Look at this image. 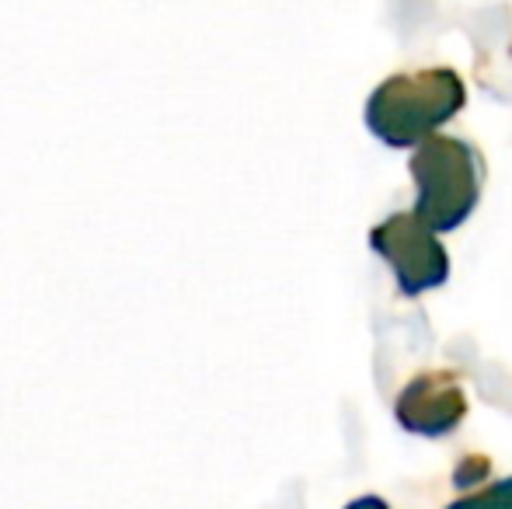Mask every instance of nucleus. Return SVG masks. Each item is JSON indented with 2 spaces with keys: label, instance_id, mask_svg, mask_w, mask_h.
Instances as JSON below:
<instances>
[{
  "label": "nucleus",
  "instance_id": "f257e3e1",
  "mask_svg": "<svg viewBox=\"0 0 512 509\" xmlns=\"http://www.w3.org/2000/svg\"><path fill=\"white\" fill-rule=\"evenodd\" d=\"M453 509H512V482L499 485V489H492V492H485V496L467 499V503H460Z\"/></svg>",
  "mask_w": 512,
  "mask_h": 509
},
{
  "label": "nucleus",
  "instance_id": "f03ea898",
  "mask_svg": "<svg viewBox=\"0 0 512 509\" xmlns=\"http://www.w3.org/2000/svg\"><path fill=\"white\" fill-rule=\"evenodd\" d=\"M349 509H387V506L377 503V499H363V503H356V506H349Z\"/></svg>",
  "mask_w": 512,
  "mask_h": 509
}]
</instances>
